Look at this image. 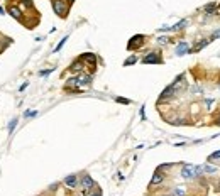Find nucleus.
<instances>
[{"mask_svg": "<svg viewBox=\"0 0 220 196\" xmlns=\"http://www.w3.org/2000/svg\"><path fill=\"white\" fill-rule=\"evenodd\" d=\"M53 7H54V12L58 15H65L66 14V5L63 0H53Z\"/></svg>", "mask_w": 220, "mask_h": 196, "instance_id": "obj_1", "label": "nucleus"}, {"mask_svg": "<svg viewBox=\"0 0 220 196\" xmlns=\"http://www.w3.org/2000/svg\"><path fill=\"white\" fill-rule=\"evenodd\" d=\"M181 176L185 179H191L195 178V166H191V164H185L181 169Z\"/></svg>", "mask_w": 220, "mask_h": 196, "instance_id": "obj_2", "label": "nucleus"}, {"mask_svg": "<svg viewBox=\"0 0 220 196\" xmlns=\"http://www.w3.org/2000/svg\"><path fill=\"white\" fill-rule=\"evenodd\" d=\"M142 63H146V64H151V63H161V58L158 56V52H151L149 56H146L142 59Z\"/></svg>", "mask_w": 220, "mask_h": 196, "instance_id": "obj_3", "label": "nucleus"}, {"mask_svg": "<svg viewBox=\"0 0 220 196\" xmlns=\"http://www.w3.org/2000/svg\"><path fill=\"white\" fill-rule=\"evenodd\" d=\"M142 41H144V37L142 36H134V37L130 39V43H129V49H134V47H137V46H141L142 44Z\"/></svg>", "mask_w": 220, "mask_h": 196, "instance_id": "obj_4", "label": "nucleus"}, {"mask_svg": "<svg viewBox=\"0 0 220 196\" xmlns=\"http://www.w3.org/2000/svg\"><path fill=\"white\" fill-rule=\"evenodd\" d=\"M81 188H83V191H88L90 188H93V179H91L90 176H85V178L81 179Z\"/></svg>", "mask_w": 220, "mask_h": 196, "instance_id": "obj_5", "label": "nucleus"}, {"mask_svg": "<svg viewBox=\"0 0 220 196\" xmlns=\"http://www.w3.org/2000/svg\"><path fill=\"white\" fill-rule=\"evenodd\" d=\"M186 51H190V47H188V44H186V43H180V44H178V47H176V54L181 56V54H185Z\"/></svg>", "mask_w": 220, "mask_h": 196, "instance_id": "obj_6", "label": "nucleus"}, {"mask_svg": "<svg viewBox=\"0 0 220 196\" xmlns=\"http://www.w3.org/2000/svg\"><path fill=\"white\" fill-rule=\"evenodd\" d=\"M76 183H78L76 176H68V178L65 179V184H66V186H69V188H75V186H76Z\"/></svg>", "mask_w": 220, "mask_h": 196, "instance_id": "obj_7", "label": "nucleus"}, {"mask_svg": "<svg viewBox=\"0 0 220 196\" xmlns=\"http://www.w3.org/2000/svg\"><path fill=\"white\" fill-rule=\"evenodd\" d=\"M76 81H78V85H90L91 78H90V76H86V74H81V76H78V78H76Z\"/></svg>", "mask_w": 220, "mask_h": 196, "instance_id": "obj_8", "label": "nucleus"}, {"mask_svg": "<svg viewBox=\"0 0 220 196\" xmlns=\"http://www.w3.org/2000/svg\"><path fill=\"white\" fill-rule=\"evenodd\" d=\"M163 179H164V176L161 174V172H156L154 176H152V179H151V184L154 186V184H159V183H163Z\"/></svg>", "mask_w": 220, "mask_h": 196, "instance_id": "obj_9", "label": "nucleus"}, {"mask_svg": "<svg viewBox=\"0 0 220 196\" xmlns=\"http://www.w3.org/2000/svg\"><path fill=\"white\" fill-rule=\"evenodd\" d=\"M10 14H12V17H15V19H19L21 17V10L17 9V7H10V10H9Z\"/></svg>", "mask_w": 220, "mask_h": 196, "instance_id": "obj_10", "label": "nucleus"}, {"mask_svg": "<svg viewBox=\"0 0 220 196\" xmlns=\"http://www.w3.org/2000/svg\"><path fill=\"white\" fill-rule=\"evenodd\" d=\"M208 43H210V41H208V39H205V41H203V43H198V44H196V46H195V49H193V51H200V49H203V47L207 46Z\"/></svg>", "mask_w": 220, "mask_h": 196, "instance_id": "obj_11", "label": "nucleus"}, {"mask_svg": "<svg viewBox=\"0 0 220 196\" xmlns=\"http://www.w3.org/2000/svg\"><path fill=\"white\" fill-rule=\"evenodd\" d=\"M83 59L88 61V63H91V64H95V56H93V54H85V56H83Z\"/></svg>", "mask_w": 220, "mask_h": 196, "instance_id": "obj_12", "label": "nucleus"}, {"mask_svg": "<svg viewBox=\"0 0 220 196\" xmlns=\"http://www.w3.org/2000/svg\"><path fill=\"white\" fill-rule=\"evenodd\" d=\"M186 24H188V22H186V21H181V22H180V24H176V26L173 27V29H174V30H180V29H183V27H185Z\"/></svg>", "mask_w": 220, "mask_h": 196, "instance_id": "obj_13", "label": "nucleus"}, {"mask_svg": "<svg viewBox=\"0 0 220 196\" xmlns=\"http://www.w3.org/2000/svg\"><path fill=\"white\" fill-rule=\"evenodd\" d=\"M174 196H185V189L183 188H176L174 189Z\"/></svg>", "mask_w": 220, "mask_h": 196, "instance_id": "obj_14", "label": "nucleus"}, {"mask_svg": "<svg viewBox=\"0 0 220 196\" xmlns=\"http://www.w3.org/2000/svg\"><path fill=\"white\" fill-rule=\"evenodd\" d=\"M71 71H81V63H75L71 66Z\"/></svg>", "mask_w": 220, "mask_h": 196, "instance_id": "obj_15", "label": "nucleus"}, {"mask_svg": "<svg viewBox=\"0 0 220 196\" xmlns=\"http://www.w3.org/2000/svg\"><path fill=\"white\" fill-rule=\"evenodd\" d=\"M213 9H215V4H210V5H207V7H205V10H207L208 15H210V14L213 12Z\"/></svg>", "mask_w": 220, "mask_h": 196, "instance_id": "obj_16", "label": "nucleus"}, {"mask_svg": "<svg viewBox=\"0 0 220 196\" xmlns=\"http://www.w3.org/2000/svg\"><path fill=\"white\" fill-rule=\"evenodd\" d=\"M215 159H220V150H218V152H213V154H212L210 157H208V161H215Z\"/></svg>", "mask_w": 220, "mask_h": 196, "instance_id": "obj_17", "label": "nucleus"}, {"mask_svg": "<svg viewBox=\"0 0 220 196\" xmlns=\"http://www.w3.org/2000/svg\"><path fill=\"white\" fill-rule=\"evenodd\" d=\"M203 171H207V172H217V167H213V166H205V167H203Z\"/></svg>", "mask_w": 220, "mask_h": 196, "instance_id": "obj_18", "label": "nucleus"}, {"mask_svg": "<svg viewBox=\"0 0 220 196\" xmlns=\"http://www.w3.org/2000/svg\"><path fill=\"white\" fill-rule=\"evenodd\" d=\"M136 63V56H132V58H129V59L125 61V66H127V64H134Z\"/></svg>", "mask_w": 220, "mask_h": 196, "instance_id": "obj_19", "label": "nucleus"}, {"mask_svg": "<svg viewBox=\"0 0 220 196\" xmlns=\"http://www.w3.org/2000/svg\"><path fill=\"white\" fill-rule=\"evenodd\" d=\"M168 41H169L168 37H159V39H158V43H159V44H166Z\"/></svg>", "mask_w": 220, "mask_h": 196, "instance_id": "obj_20", "label": "nucleus"}, {"mask_svg": "<svg viewBox=\"0 0 220 196\" xmlns=\"http://www.w3.org/2000/svg\"><path fill=\"white\" fill-rule=\"evenodd\" d=\"M65 43H66V37H65V39H63V41H61V43H59V44H58V47H56V51H59L61 47H63V44H65Z\"/></svg>", "mask_w": 220, "mask_h": 196, "instance_id": "obj_21", "label": "nucleus"}, {"mask_svg": "<svg viewBox=\"0 0 220 196\" xmlns=\"http://www.w3.org/2000/svg\"><path fill=\"white\" fill-rule=\"evenodd\" d=\"M15 124H17V120H12V122H10V127H9V130H14V127H15Z\"/></svg>", "mask_w": 220, "mask_h": 196, "instance_id": "obj_22", "label": "nucleus"}, {"mask_svg": "<svg viewBox=\"0 0 220 196\" xmlns=\"http://www.w3.org/2000/svg\"><path fill=\"white\" fill-rule=\"evenodd\" d=\"M217 37H220V30H217V32L212 34V39H217Z\"/></svg>", "mask_w": 220, "mask_h": 196, "instance_id": "obj_23", "label": "nucleus"}, {"mask_svg": "<svg viewBox=\"0 0 220 196\" xmlns=\"http://www.w3.org/2000/svg\"><path fill=\"white\" fill-rule=\"evenodd\" d=\"M117 102H120V103H129V100H125V98H117Z\"/></svg>", "mask_w": 220, "mask_h": 196, "instance_id": "obj_24", "label": "nucleus"}, {"mask_svg": "<svg viewBox=\"0 0 220 196\" xmlns=\"http://www.w3.org/2000/svg\"><path fill=\"white\" fill-rule=\"evenodd\" d=\"M217 124H218V125H220V119H218V120H217Z\"/></svg>", "mask_w": 220, "mask_h": 196, "instance_id": "obj_25", "label": "nucleus"}, {"mask_svg": "<svg viewBox=\"0 0 220 196\" xmlns=\"http://www.w3.org/2000/svg\"><path fill=\"white\" fill-rule=\"evenodd\" d=\"M91 196H100V194H98V193H97V194H91Z\"/></svg>", "mask_w": 220, "mask_h": 196, "instance_id": "obj_26", "label": "nucleus"}, {"mask_svg": "<svg viewBox=\"0 0 220 196\" xmlns=\"http://www.w3.org/2000/svg\"><path fill=\"white\" fill-rule=\"evenodd\" d=\"M68 2H73V0H68Z\"/></svg>", "mask_w": 220, "mask_h": 196, "instance_id": "obj_27", "label": "nucleus"}]
</instances>
